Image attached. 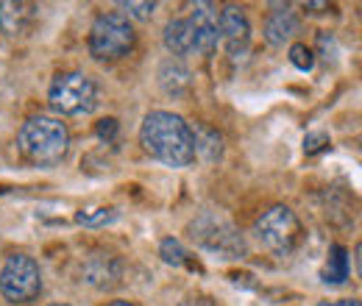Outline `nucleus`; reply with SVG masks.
<instances>
[{"label": "nucleus", "instance_id": "f257e3e1", "mask_svg": "<svg viewBox=\"0 0 362 306\" xmlns=\"http://www.w3.org/2000/svg\"><path fill=\"white\" fill-rule=\"evenodd\" d=\"M139 142L145 153L168 167H189L195 162V136L192 126L173 112L153 109L145 114L142 129H139Z\"/></svg>", "mask_w": 362, "mask_h": 306}, {"label": "nucleus", "instance_id": "f03ea898", "mask_svg": "<svg viewBox=\"0 0 362 306\" xmlns=\"http://www.w3.org/2000/svg\"><path fill=\"white\" fill-rule=\"evenodd\" d=\"M20 153L37 167H56L70 151V131L59 117H31L17 134Z\"/></svg>", "mask_w": 362, "mask_h": 306}, {"label": "nucleus", "instance_id": "7ed1b4c3", "mask_svg": "<svg viewBox=\"0 0 362 306\" xmlns=\"http://www.w3.org/2000/svg\"><path fill=\"white\" fill-rule=\"evenodd\" d=\"M254 237L273 257H290L304 242V225L290 206H271L254 223Z\"/></svg>", "mask_w": 362, "mask_h": 306}, {"label": "nucleus", "instance_id": "20e7f679", "mask_svg": "<svg viewBox=\"0 0 362 306\" xmlns=\"http://www.w3.org/2000/svg\"><path fill=\"white\" fill-rule=\"evenodd\" d=\"M134 42L136 34L132 20L117 11H106V14L95 17L87 47H90V56L98 61H117L134 50Z\"/></svg>", "mask_w": 362, "mask_h": 306}, {"label": "nucleus", "instance_id": "39448f33", "mask_svg": "<svg viewBox=\"0 0 362 306\" xmlns=\"http://www.w3.org/2000/svg\"><path fill=\"white\" fill-rule=\"evenodd\" d=\"M189 237L198 248L221 257V259H243L248 254V245L243 240V234L228 223L226 218L215 215V212H204L189 223Z\"/></svg>", "mask_w": 362, "mask_h": 306}, {"label": "nucleus", "instance_id": "423d86ee", "mask_svg": "<svg viewBox=\"0 0 362 306\" xmlns=\"http://www.w3.org/2000/svg\"><path fill=\"white\" fill-rule=\"evenodd\" d=\"M47 103L59 117L92 114L98 106V87L90 76H84L78 70L59 73L47 89Z\"/></svg>", "mask_w": 362, "mask_h": 306}, {"label": "nucleus", "instance_id": "0eeeda50", "mask_svg": "<svg viewBox=\"0 0 362 306\" xmlns=\"http://www.w3.org/2000/svg\"><path fill=\"white\" fill-rule=\"evenodd\" d=\"M0 293L11 304H31L42 293V270L34 257L11 254L0 270Z\"/></svg>", "mask_w": 362, "mask_h": 306}, {"label": "nucleus", "instance_id": "6e6552de", "mask_svg": "<svg viewBox=\"0 0 362 306\" xmlns=\"http://www.w3.org/2000/svg\"><path fill=\"white\" fill-rule=\"evenodd\" d=\"M221 42L226 47L231 61L245 59V53L251 47V23L240 6L221 8Z\"/></svg>", "mask_w": 362, "mask_h": 306}, {"label": "nucleus", "instance_id": "1a4fd4ad", "mask_svg": "<svg viewBox=\"0 0 362 306\" xmlns=\"http://www.w3.org/2000/svg\"><path fill=\"white\" fill-rule=\"evenodd\" d=\"M195 34V50L204 56H212L221 42V11L212 3H195L192 14L187 17Z\"/></svg>", "mask_w": 362, "mask_h": 306}, {"label": "nucleus", "instance_id": "9d476101", "mask_svg": "<svg viewBox=\"0 0 362 306\" xmlns=\"http://www.w3.org/2000/svg\"><path fill=\"white\" fill-rule=\"evenodd\" d=\"M37 20V6L23 0H3L0 3V31L6 37H23L31 31Z\"/></svg>", "mask_w": 362, "mask_h": 306}, {"label": "nucleus", "instance_id": "9b49d317", "mask_svg": "<svg viewBox=\"0 0 362 306\" xmlns=\"http://www.w3.org/2000/svg\"><path fill=\"white\" fill-rule=\"evenodd\" d=\"M298 31H301V20L290 6H276V11L265 20V28H262L265 42L273 45V47L287 45Z\"/></svg>", "mask_w": 362, "mask_h": 306}, {"label": "nucleus", "instance_id": "f8f14e48", "mask_svg": "<svg viewBox=\"0 0 362 306\" xmlns=\"http://www.w3.org/2000/svg\"><path fill=\"white\" fill-rule=\"evenodd\" d=\"M156 78H159V87L165 95H170V98H181L189 84H192V76H189V70H187V64L181 61V59H165L162 64H159V73H156Z\"/></svg>", "mask_w": 362, "mask_h": 306}, {"label": "nucleus", "instance_id": "ddd939ff", "mask_svg": "<svg viewBox=\"0 0 362 306\" xmlns=\"http://www.w3.org/2000/svg\"><path fill=\"white\" fill-rule=\"evenodd\" d=\"M117 278H120V262L109 254H95L84 264V281L98 287V290H106V287L117 284Z\"/></svg>", "mask_w": 362, "mask_h": 306}, {"label": "nucleus", "instance_id": "4468645a", "mask_svg": "<svg viewBox=\"0 0 362 306\" xmlns=\"http://www.w3.org/2000/svg\"><path fill=\"white\" fill-rule=\"evenodd\" d=\"M165 47L173 53V59L195 50V34H192V25L187 17H176L165 25Z\"/></svg>", "mask_w": 362, "mask_h": 306}, {"label": "nucleus", "instance_id": "2eb2a0df", "mask_svg": "<svg viewBox=\"0 0 362 306\" xmlns=\"http://www.w3.org/2000/svg\"><path fill=\"white\" fill-rule=\"evenodd\" d=\"M192 136H195V156H201L204 162L215 165L223 159V136L209 129V126H195L192 129Z\"/></svg>", "mask_w": 362, "mask_h": 306}, {"label": "nucleus", "instance_id": "dca6fc26", "mask_svg": "<svg viewBox=\"0 0 362 306\" xmlns=\"http://www.w3.org/2000/svg\"><path fill=\"white\" fill-rule=\"evenodd\" d=\"M320 278H323V284H332V287H340L349 281V251L343 245L329 248V259H326Z\"/></svg>", "mask_w": 362, "mask_h": 306}, {"label": "nucleus", "instance_id": "f3484780", "mask_svg": "<svg viewBox=\"0 0 362 306\" xmlns=\"http://www.w3.org/2000/svg\"><path fill=\"white\" fill-rule=\"evenodd\" d=\"M117 218H120L117 209H112V206H95V209H81L76 215V223L78 225H87V228H100V225H112Z\"/></svg>", "mask_w": 362, "mask_h": 306}, {"label": "nucleus", "instance_id": "a211bd4d", "mask_svg": "<svg viewBox=\"0 0 362 306\" xmlns=\"http://www.w3.org/2000/svg\"><path fill=\"white\" fill-rule=\"evenodd\" d=\"M290 64L301 73H313L315 70V50L301 42L290 45Z\"/></svg>", "mask_w": 362, "mask_h": 306}, {"label": "nucleus", "instance_id": "6ab92c4d", "mask_svg": "<svg viewBox=\"0 0 362 306\" xmlns=\"http://www.w3.org/2000/svg\"><path fill=\"white\" fill-rule=\"evenodd\" d=\"M159 257H162V262L173 264V267L187 264V251H184V245H181L176 237L162 240V245H159Z\"/></svg>", "mask_w": 362, "mask_h": 306}, {"label": "nucleus", "instance_id": "aec40b11", "mask_svg": "<svg viewBox=\"0 0 362 306\" xmlns=\"http://www.w3.org/2000/svg\"><path fill=\"white\" fill-rule=\"evenodd\" d=\"M120 8L126 11L123 17H134V20H151L153 11H156V3L153 0H123Z\"/></svg>", "mask_w": 362, "mask_h": 306}, {"label": "nucleus", "instance_id": "412c9836", "mask_svg": "<svg viewBox=\"0 0 362 306\" xmlns=\"http://www.w3.org/2000/svg\"><path fill=\"white\" fill-rule=\"evenodd\" d=\"M329 145H332V139H329V134H323V131L307 134V136H304V153H307V156H315L320 151H329Z\"/></svg>", "mask_w": 362, "mask_h": 306}, {"label": "nucleus", "instance_id": "4be33fe9", "mask_svg": "<svg viewBox=\"0 0 362 306\" xmlns=\"http://www.w3.org/2000/svg\"><path fill=\"white\" fill-rule=\"evenodd\" d=\"M95 134H98V139H106V142H112V139L117 136V120H115V117H106V120H100V123L95 126Z\"/></svg>", "mask_w": 362, "mask_h": 306}, {"label": "nucleus", "instance_id": "5701e85b", "mask_svg": "<svg viewBox=\"0 0 362 306\" xmlns=\"http://www.w3.org/2000/svg\"><path fill=\"white\" fill-rule=\"evenodd\" d=\"M179 306H215V301L206 298V295H189V298H184Z\"/></svg>", "mask_w": 362, "mask_h": 306}, {"label": "nucleus", "instance_id": "b1692460", "mask_svg": "<svg viewBox=\"0 0 362 306\" xmlns=\"http://www.w3.org/2000/svg\"><path fill=\"white\" fill-rule=\"evenodd\" d=\"M317 306H360L357 298H349V301H320Z\"/></svg>", "mask_w": 362, "mask_h": 306}, {"label": "nucleus", "instance_id": "393cba45", "mask_svg": "<svg viewBox=\"0 0 362 306\" xmlns=\"http://www.w3.org/2000/svg\"><path fill=\"white\" fill-rule=\"evenodd\" d=\"M304 8L307 11H320V8H326V3H304Z\"/></svg>", "mask_w": 362, "mask_h": 306}, {"label": "nucleus", "instance_id": "a878e982", "mask_svg": "<svg viewBox=\"0 0 362 306\" xmlns=\"http://www.w3.org/2000/svg\"><path fill=\"white\" fill-rule=\"evenodd\" d=\"M109 306H136V304H132V301H112Z\"/></svg>", "mask_w": 362, "mask_h": 306}, {"label": "nucleus", "instance_id": "bb28decb", "mask_svg": "<svg viewBox=\"0 0 362 306\" xmlns=\"http://www.w3.org/2000/svg\"><path fill=\"white\" fill-rule=\"evenodd\" d=\"M50 306H67V304H50Z\"/></svg>", "mask_w": 362, "mask_h": 306}]
</instances>
